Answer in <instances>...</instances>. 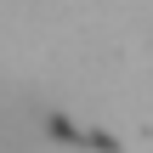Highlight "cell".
<instances>
[{
	"mask_svg": "<svg viewBox=\"0 0 153 153\" xmlns=\"http://www.w3.org/2000/svg\"><path fill=\"white\" fill-rule=\"evenodd\" d=\"M34 131H40L34 102L0 85V148H28V142H34Z\"/></svg>",
	"mask_w": 153,
	"mask_h": 153,
	"instance_id": "6da1fadb",
	"label": "cell"
}]
</instances>
